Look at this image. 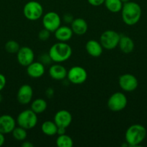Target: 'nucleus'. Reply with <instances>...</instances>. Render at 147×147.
I'll return each mask as SVG.
<instances>
[{
    "instance_id": "9b49d317",
    "label": "nucleus",
    "mask_w": 147,
    "mask_h": 147,
    "mask_svg": "<svg viewBox=\"0 0 147 147\" xmlns=\"http://www.w3.org/2000/svg\"><path fill=\"white\" fill-rule=\"evenodd\" d=\"M34 52L30 47L24 46L20 47L17 53V59L19 64L22 66L27 67L34 61Z\"/></svg>"
},
{
    "instance_id": "a211bd4d",
    "label": "nucleus",
    "mask_w": 147,
    "mask_h": 147,
    "mask_svg": "<svg viewBox=\"0 0 147 147\" xmlns=\"http://www.w3.org/2000/svg\"><path fill=\"white\" fill-rule=\"evenodd\" d=\"M73 31L71 28L67 26L61 25L56 31L54 32L55 37L59 42H66L67 41L70 40L73 36Z\"/></svg>"
},
{
    "instance_id": "39448f33",
    "label": "nucleus",
    "mask_w": 147,
    "mask_h": 147,
    "mask_svg": "<svg viewBox=\"0 0 147 147\" xmlns=\"http://www.w3.org/2000/svg\"><path fill=\"white\" fill-rule=\"evenodd\" d=\"M43 6L37 1H28L23 7V14L24 17L30 21L39 20L43 16Z\"/></svg>"
},
{
    "instance_id": "0eeeda50",
    "label": "nucleus",
    "mask_w": 147,
    "mask_h": 147,
    "mask_svg": "<svg viewBox=\"0 0 147 147\" xmlns=\"http://www.w3.org/2000/svg\"><path fill=\"white\" fill-rule=\"evenodd\" d=\"M128 104V99L122 92H116L111 95L108 100V107L110 111L118 112L125 109Z\"/></svg>"
},
{
    "instance_id": "dca6fc26",
    "label": "nucleus",
    "mask_w": 147,
    "mask_h": 147,
    "mask_svg": "<svg viewBox=\"0 0 147 147\" xmlns=\"http://www.w3.org/2000/svg\"><path fill=\"white\" fill-rule=\"evenodd\" d=\"M27 73L32 78H39L44 75L45 65L40 61H33L27 66Z\"/></svg>"
},
{
    "instance_id": "c756f323",
    "label": "nucleus",
    "mask_w": 147,
    "mask_h": 147,
    "mask_svg": "<svg viewBox=\"0 0 147 147\" xmlns=\"http://www.w3.org/2000/svg\"><path fill=\"white\" fill-rule=\"evenodd\" d=\"M7 83V79L6 77L3 74L0 73V92L4 88Z\"/></svg>"
},
{
    "instance_id": "412c9836",
    "label": "nucleus",
    "mask_w": 147,
    "mask_h": 147,
    "mask_svg": "<svg viewBox=\"0 0 147 147\" xmlns=\"http://www.w3.org/2000/svg\"><path fill=\"white\" fill-rule=\"evenodd\" d=\"M58 126L54 121H46L41 125V131L45 135L48 136H53L57 134Z\"/></svg>"
},
{
    "instance_id": "c85d7f7f",
    "label": "nucleus",
    "mask_w": 147,
    "mask_h": 147,
    "mask_svg": "<svg viewBox=\"0 0 147 147\" xmlns=\"http://www.w3.org/2000/svg\"><path fill=\"white\" fill-rule=\"evenodd\" d=\"M105 0H87L88 3L93 7H99L105 3Z\"/></svg>"
},
{
    "instance_id": "5701e85b",
    "label": "nucleus",
    "mask_w": 147,
    "mask_h": 147,
    "mask_svg": "<svg viewBox=\"0 0 147 147\" xmlns=\"http://www.w3.org/2000/svg\"><path fill=\"white\" fill-rule=\"evenodd\" d=\"M104 4L109 11L112 13H118L122 9L123 3L121 0H105Z\"/></svg>"
},
{
    "instance_id": "ddd939ff",
    "label": "nucleus",
    "mask_w": 147,
    "mask_h": 147,
    "mask_svg": "<svg viewBox=\"0 0 147 147\" xmlns=\"http://www.w3.org/2000/svg\"><path fill=\"white\" fill-rule=\"evenodd\" d=\"M72 121V116L67 110H60L56 113L54 116V122L58 127L67 128L70 126Z\"/></svg>"
},
{
    "instance_id": "2f4dec72",
    "label": "nucleus",
    "mask_w": 147,
    "mask_h": 147,
    "mask_svg": "<svg viewBox=\"0 0 147 147\" xmlns=\"http://www.w3.org/2000/svg\"><path fill=\"white\" fill-rule=\"evenodd\" d=\"M53 93H54V91H53V89L51 88H48L46 91V96H47L48 98L52 97V96H53Z\"/></svg>"
},
{
    "instance_id": "6ab92c4d",
    "label": "nucleus",
    "mask_w": 147,
    "mask_h": 147,
    "mask_svg": "<svg viewBox=\"0 0 147 147\" xmlns=\"http://www.w3.org/2000/svg\"><path fill=\"white\" fill-rule=\"evenodd\" d=\"M71 28L74 34L77 35H83L87 32L88 24L86 20L82 18L74 19L71 23Z\"/></svg>"
},
{
    "instance_id": "e433bc0d",
    "label": "nucleus",
    "mask_w": 147,
    "mask_h": 147,
    "mask_svg": "<svg viewBox=\"0 0 147 147\" xmlns=\"http://www.w3.org/2000/svg\"><path fill=\"white\" fill-rule=\"evenodd\" d=\"M1 100H2V96H1V95L0 94V103L1 102Z\"/></svg>"
},
{
    "instance_id": "2eb2a0df",
    "label": "nucleus",
    "mask_w": 147,
    "mask_h": 147,
    "mask_svg": "<svg viewBox=\"0 0 147 147\" xmlns=\"http://www.w3.org/2000/svg\"><path fill=\"white\" fill-rule=\"evenodd\" d=\"M67 70L60 63L52 65L48 70L49 76L56 80H63L67 77Z\"/></svg>"
},
{
    "instance_id": "72a5a7b5",
    "label": "nucleus",
    "mask_w": 147,
    "mask_h": 147,
    "mask_svg": "<svg viewBox=\"0 0 147 147\" xmlns=\"http://www.w3.org/2000/svg\"><path fill=\"white\" fill-rule=\"evenodd\" d=\"M22 147H33L34 145L33 144H32L30 142H28V141H25V142H23L21 145Z\"/></svg>"
},
{
    "instance_id": "f8f14e48",
    "label": "nucleus",
    "mask_w": 147,
    "mask_h": 147,
    "mask_svg": "<svg viewBox=\"0 0 147 147\" xmlns=\"http://www.w3.org/2000/svg\"><path fill=\"white\" fill-rule=\"evenodd\" d=\"M33 96V88L28 84L21 86L17 91V99L22 105H27L32 101Z\"/></svg>"
},
{
    "instance_id": "f3484780",
    "label": "nucleus",
    "mask_w": 147,
    "mask_h": 147,
    "mask_svg": "<svg viewBox=\"0 0 147 147\" xmlns=\"http://www.w3.org/2000/svg\"><path fill=\"white\" fill-rule=\"evenodd\" d=\"M85 48L88 54L93 57H100L103 53L104 49L100 42L95 40H90L87 41Z\"/></svg>"
},
{
    "instance_id": "4be33fe9",
    "label": "nucleus",
    "mask_w": 147,
    "mask_h": 147,
    "mask_svg": "<svg viewBox=\"0 0 147 147\" xmlns=\"http://www.w3.org/2000/svg\"><path fill=\"white\" fill-rule=\"evenodd\" d=\"M47 102L43 98H37L33 100L31 103L30 109L33 110L36 114H40L46 111L47 109Z\"/></svg>"
},
{
    "instance_id": "c9c22d12",
    "label": "nucleus",
    "mask_w": 147,
    "mask_h": 147,
    "mask_svg": "<svg viewBox=\"0 0 147 147\" xmlns=\"http://www.w3.org/2000/svg\"><path fill=\"white\" fill-rule=\"evenodd\" d=\"M122 1V3H125V2H128V1H129L130 0H121Z\"/></svg>"
},
{
    "instance_id": "cd10ccee",
    "label": "nucleus",
    "mask_w": 147,
    "mask_h": 147,
    "mask_svg": "<svg viewBox=\"0 0 147 147\" xmlns=\"http://www.w3.org/2000/svg\"><path fill=\"white\" fill-rule=\"evenodd\" d=\"M39 61H40V63H43L44 65H46L50 64V62H51L52 60L51 59H50V56H49L48 53V54L42 55L40 57V60H39Z\"/></svg>"
},
{
    "instance_id": "20e7f679",
    "label": "nucleus",
    "mask_w": 147,
    "mask_h": 147,
    "mask_svg": "<svg viewBox=\"0 0 147 147\" xmlns=\"http://www.w3.org/2000/svg\"><path fill=\"white\" fill-rule=\"evenodd\" d=\"M37 114L31 109H26L19 113L17 118V123L19 126L30 130L36 126L37 123Z\"/></svg>"
},
{
    "instance_id": "1a4fd4ad",
    "label": "nucleus",
    "mask_w": 147,
    "mask_h": 147,
    "mask_svg": "<svg viewBox=\"0 0 147 147\" xmlns=\"http://www.w3.org/2000/svg\"><path fill=\"white\" fill-rule=\"evenodd\" d=\"M42 23L45 29L49 30L50 32H54L61 26V19L58 13L48 11L43 15Z\"/></svg>"
},
{
    "instance_id": "4468645a",
    "label": "nucleus",
    "mask_w": 147,
    "mask_h": 147,
    "mask_svg": "<svg viewBox=\"0 0 147 147\" xmlns=\"http://www.w3.org/2000/svg\"><path fill=\"white\" fill-rule=\"evenodd\" d=\"M16 127V121L10 115L4 114L0 116V132L7 134L12 132Z\"/></svg>"
},
{
    "instance_id": "b1692460",
    "label": "nucleus",
    "mask_w": 147,
    "mask_h": 147,
    "mask_svg": "<svg viewBox=\"0 0 147 147\" xmlns=\"http://www.w3.org/2000/svg\"><path fill=\"white\" fill-rule=\"evenodd\" d=\"M56 144L59 147H72L74 142L71 136L65 134L63 135H59L56 139Z\"/></svg>"
},
{
    "instance_id": "a878e982",
    "label": "nucleus",
    "mask_w": 147,
    "mask_h": 147,
    "mask_svg": "<svg viewBox=\"0 0 147 147\" xmlns=\"http://www.w3.org/2000/svg\"><path fill=\"white\" fill-rule=\"evenodd\" d=\"M4 48H5L6 51L7 53L14 54V53H17L18 52L20 47L17 42L14 41V40H9L8 42H6L5 45H4Z\"/></svg>"
},
{
    "instance_id": "aec40b11",
    "label": "nucleus",
    "mask_w": 147,
    "mask_h": 147,
    "mask_svg": "<svg viewBox=\"0 0 147 147\" xmlns=\"http://www.w3.org/2000/svg\"><path fill=\"white\" fill-rule=\"evenodd\" d=\"M118 46L120 50L125 54L132 53L134 50V42L132 39L128 36L123 34H120Z\"/></svg>"
},
{
    "instance_id": "473e14b6",
    "label": "nucleus",
    "mask_w": 147,
    "mask_h": 147,
    "mask_svg": "<svg viewBox=\"0 0 147 147\" xmlns=\"http://www.w3.org/2000/svg\"><path fill=\"white\" fill-rule=\"evenodd\" d=\"M66 134V128L63 127H58L57 134L58 135H63Z\"/></svg>"
},
{
    "instance_id": "6e6552de",
    "label": "nucleus",
    "mask_w": 147,
    "mask_h": 147,
    "mask_svg": "<svg viewBox=\"0 0 147 147\" xmlns=\"http://www.w3.org/2000/svg\"><path fill=\"white\" fill-rule=\"evenodd\" d=\"M68 80L74 85H81L87 79V72L81 66H73L67 73Z\"/></svg>"
},
{
    "instance_id": "7ed1b4c3",
    "label": "nucleus",
    "mask_w": 147,
    "mask_h": 147,
    "mask_svg": "<svg viewBox=\"0 0 147 147\" xmlns=\"http://www.w3.org/2000/svg\"><path fill=\"white\" fill-rule=\"evenodd\" d=\"M146 129L141 124H133L128 128L125 134V142L129 146H138L146 136Z\"/></svg>"
},
{
    "instance_id": "f704fd0d",
    "label": "nucleus",
    "mask_w": 147,
    "mask_h": 147,
    "mask_svg": "<svg viewBox=\"0 0 147 147\" xmlns=\"http://www.w3.org/2000/svg\"><path fill=\"white\" fill-rule=\"evenodd\" d=\"M5 142V137H4V134L0 132V146H3V144Z\"/></svg>"
},
{
    "instance_id": "393cba45",
    "label": "nucleus",
    "mask_w": 147,
    "mask_h": 147,
    "mask_svg": "<svg viewBox=\"0 0 147 147\" xmlns=\"http://www.w3.org/2000/svg\"><path fill=\"white\" fill-rule=\"evenodd\" d=\"M12 136L15 140L19 141V142H23L26 139L27 136V130L23 128L18 126V127H15L14 130L12 132Z\"/></svg>"
},
{
    "instance_id": "f257e3e1",
    "label": "nucleus",
    "mask_w": 147,
    "mask_h": 147,
    "mask_svg": "<svg viewBox=\"0 0 147 147\" xmlns=\"http://www.w3.org/2000/svg\"><path fill=\"white\" fill-rule=\"evenodd\" d=\"M120 11L123 22L129 26L137 24L139 22L142 14L139 4L135 1H131L123 3Z\"/></svg>"
},
{
    "instance_id": "9d476101",
    "label": "nucleus",
    "mask_w": 147,
    "mask_h": 147,
    "mask_svg": "<svg viewBox=\"0 0 147 147\" xmlns=\"http://www.w3.org/2000/svg\"><path fill=\"white\" fill-rule=\"evenodd\" d=\"M118 84L123 91L133 92L138 88V81L136 77L133 75L125 73L119 77Z\"/></svg>"
},
{
    "instance_id": "f03ea898",
    "label": "nucleus",
    "mask_w": 147,
    "mask_h": 147,
    "mask_svg": "<svg viewBox=\"0 0 147 147\" xmlns=\"http://www.w3.org/2000/svg\"><path fill=\"white\" fill-rule=\"evenodd\" d=\"M48 55L52 61L56 63H61L70 58L72 55V49L66 42H59L50 47Z\"/></svg>"
},
{
    "instance_id": "bb28decb",
    "label": "nucleus",
    "mask_w": 147,
    "mask_h": 147,
    "mask_svg": "<svg viewBox=\"0 0 147 147\" xmlns=\"http://www.w3.org/2000/svg\"><path fill=\"white\" fill-rule=\"evenodd\" d=\"M50 32L46 29L43 28L38 33V38L41 41H47L50 37Z\"/></svg>"
},
{
    "instance_id": "7c9ffc66",
    "label": "nucleus",
    "mask_w": 147,
    "mask_h": 147,
    "mask_svg": "<svg viewBox=\"0 0 147 147\" xmlns=\"http://www.w3.org/2000/svg\"><path fill=\"white\" fill-rule=\"evenodd\" d=\"M63 20L66 23H71L72 21L74 20V17L71 14L68 13V14H64V16H63Z\"/></svg>"
},
{
    "instance_id": "423d86ee",
    "label": "nucleus",
    "mask_w": 147,
    "mask_h": 147,
    "mask_svg": "<svg viewBox=\"0 0 147 147\" xmlns=\"http://www.w3.org/2000/svg\"><path fill=\"white\" fill-rule=\"evenodd\" d=\"M120 34L114 30H106L103 32L99 37V42L105 50H111L118 46Z\"/></svg>"
}]
</instances>
